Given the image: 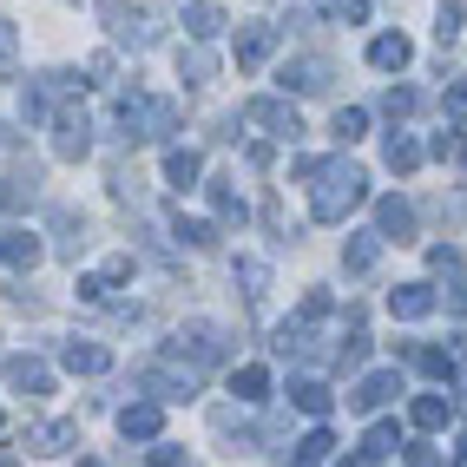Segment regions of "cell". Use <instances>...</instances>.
Segmentation results:
<instances>
[{
	"label": "cell",
	"instance_id": "cell-2",
	"mask_svg": "<svg viewBox=\"0 0 467 467\" xmlns=\"http://www.w3.org/2000/svg\"><path fill=\"white\" fill-rule=\"evenodd\" d=\"M171 356H178L184 368H198V376H204V368H217V362L231 356V336L217 329V323H184L178 342H171Z\"/></svg>",
	"mask_w": 467,
	"mask_h": 467
},
{
	"label": "cell",
	"instance_id": "cell-17",
	"mask_svg": "<svg viewBox=\"0 0 467 467\" xmlns=\"http://www.w3.org/2000/svg\"><path fill=\"white\" fill-rule=\"evenodd\" d=\"M434 303H441V296H434L428 284H395V290H389V309H395L401 323H421Z\"/></svg>",
	"mask_w": 467,
	"mask_h": 467
},
{
	"label": "cell",
	"instance_id": "cell-7",
	"mask_svg": "<svg viewBox=\"0 0 467 467\" xmlns=\"http://www.w3.org/2000/svg\"><path fill=\"white\" fill-rule=\"evenodd\" d=\"M99 20L112 26V40H119V47H151V40H159V34L145 26V14L126 7V0H99Z\"/></svg>",
	"mask_w": 467,
	"mask_h": 467
},
{
	"label": "cell",
	"instance_id": "cell-18",
	"mask_svg": "<svg viewBox=\"0 0 467 467\" xmlns=\"http://www.w3.org/2000/svg\"><path fill=\"white\" fill-rule=\"evenodd\" d=\"M204 198H211V211H217V224H244V217H251L231 178H204Z\"/></svg>",
	"mask_w": 467,
	"mask_h": 467
},
{
	"label": "cell",
	"instance_id": "cell-16",
	"mask_svg": "<svg viewBox=\"0 0 467 467\" xmlns=\"http://www.w3.org/2000/svg\"><path fill=\"white\" fill-rule=\"evenodd\" d=\"M409 59H415L409 34H376V40H368V67H376V73H401Z\"/></svg>",
	"mask_w": 467,
	"mask_h": 467
},
{
	"label": "cell",
	"instance_id": "cell-8",
	"mask_svg": "<svg viewBox=\"0 0 467 467\" xmlns=\"http://www.w3.org/2000/svg\"><path fill=\"white\" fill-rule=\"evenodd\" d=\"M428 270L448 284V309H454V317H467V270H461V251H454V244H434V251H428Z\"/></svg>",
	"mask_w": 467,
	"mask_h": 467
},
{
	"label": "cell",
	"instance_id": "cell-35",
	"mask_svg": "<svg viewBox=\"0 0 467 467\" xmlns=\"http://www.w3.org/2000/svg\"><path fill=\"white\" fill-rule=\"evenodd\" d=\"M362 132H368V112H362V106H342V112H336V145H356Z\"/></svg>",
	"mask_w": 467,
	"mask_h": 467
},
{
	"label": "cell",
	"instance_id": "cell-29",
	"mask_svg": "<svg viewBox=\"0 0 467 467\" xmlns=\"http://www.w3.org/2000/svg\"><path fill=\"white\" fill-rule=\"evenodd\" d=\"M171 237H178V244H192V251H211V244H217V224H204V217H184V211H178V217H171Z\"/></svg>",
	"mask_w": 467,
	"mask_h": 467
},
{
	"label": "cell",
	"instance_id": "cell-21",
	"mask_svg": "<svg viewBox=\"0 0 467 467\" xmlns=\"http://www.w3.org/2000/svg\"><path fill=\"white\" fill-rule=\"evenodd\" d=\"M290 401H296L303 415H317V421H323V415L336 409V395H329V382H317V376H296V382H290Z\"/></svg>",
	"mask_w": 467,
	"mask_h": 467
},
{
	"label": "cell",
	"instance_id": "cell-31",
	"mask_svg": "<svg viewBox=\"0 0 467 467\" xmlns=\"http://www.w3.org/2000/svg\"><path fill=\"white\" fill-rule=\"evenodd\" d=\"M395 448H401V428H395V421H376V428L362 434V461H382V454H395Z\"/></svg>",
	"mask_w": 467,
	"mask_h": 467
},
{
	"label": "cell",
	"instance_id": "cell-34",
	"mask_svg": "<svg viewBox=\"0 0 467 467\" xmlns=\"http://www.w3.org/2000/svg\"><path fill=\"white\" fill-rule=\"evenodd\" d=\"M53 224H59V251H67V257H79V251H86V217H73V211H59Z\"/></svg>",
	"mask_w": 467,
	"mask_h": 467
},
{
	"label": "cell",
	"instance_id": "cell-41",
	"mask_svg": "<svg viewBox=\"0 0 467 467\" xmlns=\"http://www.w3.org/2000/svg\"><path fill=\"white\" fill-rule=\"evenodd\" d=\"M151 467H184V448H171V441H151Z\"/></svg>",
	"mask_w": 467,
	"mask_h": 467
},
{
	"label": "cell",
	"instance_id": "cell-44",
	"mask_svg": "<svg viewBox=\"0 0 467 467\" xmlns=\"http://www.w3.org/2000/svg\"><path fill=\"white\" fill-rule=\"evenodd\" d=\"M454 467H467V434H461V448H454Z\"/></svg>",
	"mask_w": 467,
	"mask_h": 467
},
{
	"label": "cell",
	"instance_id": "cell-47",
	"mask_svg": "<svg viewBox=\"0 0 467 467\" xmlns=\"http://www.w3.org/2000/svg\"><path fill=\"white\" fill-rule=\"evenodd\" d=\"M461 165H467V151H461Z\"/></svg>",
	"mask_w": 467,
	"mask_h": 467
},
{
	"label": "cell",
	"instance_id": "cell-6",
	"mask_svg": "<svg viewBox=\"0 0 467 467\" xmlns=\"http://www.w3.org/2000/svg\"><path fill=\"white\" fill-rule=\"evenodd\" d=\"M329 79H336V67H329L323 53L284 59V73H276V86H284V99H290V92H329Z\"/></svg>",
	"mask_w": 467,
	"mask_h": 467
},
{
	"label": "cell",
	"instance_id": "cell-27",
	"mask_svg": "<svg viewBox=\"0 0 467 467\" xmlns=\"http://www.w3.org/2000/svg\"><path fill=\"white\" fill-rule=\"evenodd\" d=\"M231 395H237V401H264V395H270V368H264V362H244L237 376H231Z\"/></svg>",
	"mask_w": 467,
	"mask_h": 467
},
{
	"label": "cell",
	"instance_id": "cell-43",
	"mask_svg": "<svg viewBox=\"0 0 467 467\" xmlns=\"http://www.w3.org/2000/svg\"><path fill=\"white\" fill-rule=\"evenodd\" d=\"M99 276H106V290H112V284H126V276H132V257H112Z\"/></svg>",
	"mask_w": 467,
	"mask_h": 467
},
{
	"label": "cell",
	"instance_id": "cell-20",
	"mask_svg": "<svg viewBox=\"0 0 467 467\" xmlns=\"http://www.w3.org/2000/svg\"><path fill=\"white\" fill-rule=\"evenodd\" d=\"M178 99H145V119H139V139H171L178 132Z\"/></svg>",
	"mask_w": 467,
	"mask_h": 467
},
{
	"label": "cell",
	"instance_id": "cell-26",
	"mask_svg": "<svg viewBox=\"0 0 467 467\" xmlns=\"http://www.w3.org/2000/svg\"><path fill=\"white\" fill-rule=\"evenodd\" d=\"M415 368H421L428 382H454V376H461L454 349H434V342H421V349H415Z\"/></svg>",
	"mask_w": 467,
	"mask_h": 467
},
{
	"label": "cell",
	"instance_id": "cell-11",
	"mask_svg": "<svg viewBox=\"0 0 467 467\" xmlns=\"http://www.w3.org/2000/svg\"><path fill=\"white\" fill-rule=\"evenodd\" d=\"M276 47H284V26H244V34H237V67H244V73H257Z\"/></svg>",
	"mask_w": 467,
	"mask_h": 467
},
{
	"label": "cell",
	"instance_id": "cell-38",
	"mask_svg": "<svg viewBox=\"0 0 467 467\" xmlns=\"http://www.w3.org/2000/svg\"><path fill=\"white\" fill-rule=\"evenodd\" d=\"M323 7H329L336 20H349V26H362V20H368V0H323Z\"/></svg>",
	"mask_w": 467,
	"mask_h": 467
},
{
	"label": "cell",
	"instance_id": "cell-15",
	"mask_svg": "<svg viewBox=\"0 0 467 467\" xmlns=\"http://www.w3.org/2000/svg\"><path fill=\"white\" fill-rule=\"evenodd\" d=\"M0 264H7V270H34L40 264V231L7 224V231H0Z\"/></svg>",
	"mask_w": 467,
	"mask_h": 467
},
{
	"label": "cell",
	"instance_id": "cell-45",
	"mask_svg": "<svg viewBox=\"0 0 467 467\" xmlns=\"http://www.w3.org/2000/svg\"><path fill=\"white\" fill-rule=\"evenodd\" d=\"M0 467H20V461H14V454H7V448H0Z\"/></svg>",
	"mask_w": 467,
	"mask_h": 467
},
{
	"label": "cell",
	"instance_id": "cell-10",
	"mask_svg": "<svg viewBox=\"0 0 467 467\" xmlns=\"http://www.w3.org/2000/svg\"><path fill=\"white\" fill-rule=\"evenodd\" d=\"M0 376H7V389H20V395H53V368L34 362V356H7Z\"/></svg>",
	"mask_w": 467,
	"mask_h": 467
},
{
	"label": "cell",
	"instance_id": "cell-39",
	"mask_svg": "<svg viewBox=\"0 0 467 467\" xmlns=\"http://www.w3.org/2000/svg\"><path fill=\"white\" fill-rule=\"evenodd\" d=\"M14 53H20V34H14V26H7V20H0V73H7V67H14Z\"/></svg>",
	"mask_w": 467,
	"mask_h": 467
},
{
	"label": "cell",
	"instance_id": "cell-13",
	"mask_svg": "<svg viewBox=\"0 0 467 467\" xmlns=\"http://www.w3.org/2000/svg\"><path fill=\"white\" fill-rule=\"evenodd\" d=\"M376 237L415 244V204H409V198H382V204H376Z\"/></svg>",
	"mask_w": 467,
	"mask_h": 467
},
{
	"label": "cell",
	"instance_id": "cell-25",
	"mask_svg": "<svg viewBox=\"0 0 467 467\" xmlns=\"http://www.w3.org/2000/svg\"><path fill=\"white\" fill-rule=\"evenodd\" d=\"M382 159H389V171H395V178H409V171H415V165L428 159V151H421V145H415L409 132H389V145H382Z\"/></svg>",
	"mask_w": 467,
	"mask_h": 467
},
{
	"label": "cell",
	"instance_id": "cell-40",
	"mask_svg": "<svg viewBox=\"0 0 467 467\" xmlns=\"http://www.w3.org/2000/svg\"><path fill=\"white\" fill-rule=\"evenodd\" d=\"M467 112V86H454V92H441V119H448V126H454V119Z\"/></svg>",
	"mask_w": 467,
	"mask_h": 467
},
{
	"label": "cell",
	"instance_id": "cell-19",
	"mask_svg": "<svg viewBox=\"0 0 467 467\" xmlns=\"http://www.w3.org/2000/svg\"><path fill=\"white\" fill-rule=\"evenodd\" d=\"M198 178H204V159H198V151H165V184H171V192H198Z\"/></svg>",
	"mask_w": 467,
	"mask_h": 467
},
{
	"label": "cell",
	"instance_id": "cell-46",
	"mask_svg": "<svg viewBox=\"0 0 467 467\" xmlns=\"http://www.w3.org/2000/svg\"><path fill=\"white\" fill-rule=\"evenodd\" d=\"M0 145H14V132H7V126H0Z\"/></svg>",
	"mask_w": 467,
	"mask_h": 467
},
{
	"label": "cell",
	"instance_id": "cell-33",
	"mask_svg": "<svg viewBox=\"0 0 467 467\" xmlns=\"http://www.w3.org/2000/svg\"><path fill=\"white\" fill-rule=\"evenodd\" d=\"M178 73H184V86H211V73H217V59L192 47V53H178Z\"/></svg>",
	"mask_w": 467,
	"mask_h": 467
},
{
	"label": "cell",
	"instance_id": "cell-42",
	"mask_svg": "<svg viewBox=\"0 0 467 467\" xmlns=\"http://www.w3.org/2000/svg\"><path fill=\"white\" fill-rule=\"evenodd\" d=\"M401 454H409V467H441V454H434L428 441H415V448H409V441H401Z\"/></svg>",
	"mask_w": 467,
	"mask_h": 467
},
{
	"label": "cell",
	"instance_id": "cell-22",
	"mask_svg": "<svg viewBox=\"0 0 467 467\" xmlns=\"http://www.w3.org/2000/svg\"><path fill=\"white\" fill-rule=\"evenodd\" d=\"M376 257H382V237H376V231H362V237L342 244V270H349V276H368V270H376Z\"/></svg>",
	"mask_w": 467,
	"mask_h": 467
},
{
	"label": "cell",
	"instance_id": "cell-28",
	"mask_svg": "<svg viewBox=\"0 0 467 467\" xmlns=\"http://www.w3.org/2000/svg\"><path fill=\"white\" fill-rule=\"evenodd\" d=\"M409 421H415L421 434H441V428L454 421V409H448V401H441V395H421V401H415V409H409Z\"/></svg>",
	"mask_w": 467,
	"mask_h": 467
},
{
	"label": "cell",
	"instance_id": "cell-23",
	"mask_svg": "<svg viewBox=\"0 0 467 467\" xmlns=\"http://www.w3.org/2000/svg\"><path fill=\"white\" fill-rule=\"evenodd\" d=\"M73 441H79V421H47V428L26 434V448H34V454H67Z\"/></svg>",
	"mask_w": 467,
	"mask_h": 467
},
{
	"label": "cell",
	"instance_id": "cell-32",
	"mask_svg": "<svg viewBox=\"0 0 467 467\" xmlns=\"http://www.w3.org/2000/svg\"><path fill=\"white\" fill-rule=\"evenodd\" d=\"M368 356V329H362V317H349V336L336 342V368H356Z\"/></svg>",
	"mask_w": 467,
	"mask_h": 467
},
{
	"label": "cell",
	"instance_id": "cell-30",
	"mask_svg": "<svg viewBox=\"0 0 467 467\" xmlns=\"http://www.w3.org/2000/svg\"><path fill=\"white\" fill-rule=\"evenodd\" d=\"M237 284H244V296H251V303H264V290H270V264H264V257H237Z\"/></svg>",
	"mask_w": 467,
	"mask_h": 467
},
{
	"label": "cell",
	"instance_id": "cell-3",
	"mask_svg": "<svg viewBox=\"0 0 467 467\" xmlns=\"http://www.w3.org/2000/svg\"><path fill=\"white\" fill-rule=\"evenodd\" d=\"M237 119H244V126H257V132H270V139H284V145H296V139H303V119H296V106H290V99H251Z\"/></svg>",
	"mask_w": 467,
	"mask_h": 467
},
{
	"label": "cell",
	"instance_id": "cell-14",
	"mask_svg": "<svg viewBox=\"0 0 467 467\" xmlns=\"http://www.w3.org/2000/svg\"><path fill=\"white\" fill-rule=\"evenodd\" d=\"M59 362H67L73 376H106V368H112V349H106V342H92V336H73L67 349H59Z\"/></svg>",
	"mask_w": 467,
	"mask_h": 467
},
{
	"label": "cell",
	"instance_id": "cell-37",
	"mask_svg": "<svg viewBox=\"0 0 467 467\" xmlns=\"http://www.w3.org/2000/svg\"><path fill=\"white\" fill-rule=\"evenodd\" d=\"M461 26H467V7H461V0H448V7H441V26H434V34H441V47H454Z\"/></svg>",
	"mask_w": 467,
	"mask_h": 467
},
{
	"label": "cell",
	"instance_id": "cell-9",
	"mask_svg": "<svg viewBox=\"0 0 467 467\" xmlns=\"http://www.w3.org/2000/svg\"><path fill=\"white\" fill-rule=\"evenodd\" d=\"M395 395H401V376H395V368H376V376H362V382L349 389V409H356V415H376V409H389Z\"/></svg>",
	"mask_w": 467,
	"mask_h": 467
},
{
	"label": "cell",
	"instance_id": "cell-4",
	"mask_svg": "<svg viewBox=\"0 0 467 467\" xmlns=\"http://www.w3.org/2000/svg\"><path fill=\"white\" fill-rule=\"evenodd\" d=\"M139 382L151 389V401H184V395H198V368H184L178 356L171 362H151V368H139Z\"/></svg>",
	"mask_w": 467,
	"mask_h": 467
},
{
	"label": "cell",
	"instance_id": "cell-1",
	"mask_svg": "<svg viewBox=\"0 0 467 467\" xmlns=\"http://www.w3.org/2000/svg\"><path fill=\"white\" fill-rule=\"evenodd\" d=\"M362 198H368V171L356 159H317V171H309V217L317 224H342Z\"/></svg>",
	"mask_w": 467,
	"mask_h": 467
},
{
	"label": "cell",
	"instance_id": "cell-5",
	"mask_svg": "<svg viewBox=\"0 0 467 467\" xmlns=\"http://www.w3.org/2000/svg\"><path fill=\"white\" fill-rule=\"evenodd\" d=\"M92 151V119L79 112V106H67V112H53V159H67V165H79Z\"/></svg>",
	"mask_w": 467,
	"mask_h": 467
},
{
	"label": "cell",
	"instance_id": "cell-48",
	"mask_svg": "<svg viewBox=\"0 0 467 467\" xmlns=\"http://www.w3.org/2000/svg\"><path fill=\"white\" fill-rule=\"evenodd\" d=\"M0 421H7V415H0Z\"/></svg>",
	"mask_w": 467,
	"mask_h": 467
},
{
	"label": "cell",
	"instance_id": "cell-12",
	"mask_svg": "<svg viewBox=\"0 0 467 467\" xmlns=\"http://www.w3.org/2000/svg\"><path fill=\"white\" fill-rule=\"evenodd\" d=\"M165 428V401H132V409H119V434L126 441H159Z\"/></svg>",
	"mask_w": 467,
	"mask_h": 467
},
{
	"label": "cell",
	"instance_id": "cell-36",
	"mask_svg": "<svg viewBox=\"0 0 467 467\" xmlns=\"http://www.w3.org/2000/svg\"><path fill=\"white\" fill-rule=\"evenodd\" d=\"M415 106H421V92H415V86H389V92H382V112H389V119H409Z\"/></svg>",
	"mask_w": 467,
	"mask_h": 467
},
{
	"label": "cell",
	"instance_id": "cell-24",
	"mask_svg": "<svg viewBox=\"0 0 467 467\" xmlns=\"http://www.w3.org/2000/svg\"><path fill=\"white\" fill-rule=\"evenodd\" d=\"M184 34H192V40H217V34H224V7L192 0V7H184Z\"/></svg>",
	"mask_w": 467,
	"mask_h": 467
}]
</instances>
